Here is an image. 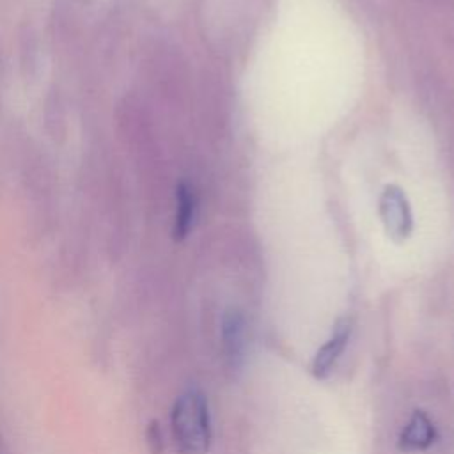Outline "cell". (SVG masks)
<instances>
[{"instance_id":"cell-1","label":"cell","mask_w":454,"mask_h":454,"mask_svg":"<svg viewBox=\"0 0 454 454\" xmlns=\"http://www.w3.org/2000/svg\"><path fill=\"white\" fill-rule=\"evenodd\" d=\"M170 426L179 454H207L211 445V417L206 395L190 387L172 406Z\"/></svg>"},{"instance_id":"cell-2","label":"cell","mask_w":454,"mask_h":454,"mask_svg":"<svg viewBox=\"0 0 454 454\" xmlns=\"http://www.w3.org/2000/svg\"><path fill=\"white\" fill-rule=\"evenodd\" d=\"M380 211H381L385 231L394 241L397 243L404 241L411 234L413 218H411L410 204L399 186L395 184L385 186L381 202H380Z\"/></svg>"},{"instance_id":"cell-3","label":"cell","mask_w":454,"mask_h":454,"mask_svg":"<svg viewBox=\"0 0 454 454\" xmlns=\"http://www.w3.org/2000/svg\"><path fill=\"white\" fill-rule=\"evenodd\" d=\"M351 332H353V323L349 317H340L335 323L330 337L323 342V346L316 351V355L312 358L310 372L314 374V378L323 380L333 371V367L337 365L339 358L342 356V353L349 342Z\"/></svg>"},{"instance_id":"cell-4","label":"cell","mask_w":454,"mask_h":454,"mask_svg":"<svg viewBox=\"0 0 454 454\" xmlns=\"http://www.w3.org/2000/svg\"><path fill=\"white\" fill-rule=\"evenodd\" d=\"M245 316L239 309H227L222 317V349L229 367L238 369L245 360L247 348V330H245Z\"/></svg>"},{"instance_id":"cell-5","label":"cell","mask_w":454,"mask_h":454,"mask_svg":"<svg viewBox=\"0 0 454 454\" xmlns=\"http://www.w3.org/2000/svg\"><path fill=\"white\" fill-rule=\"evenodd\" d=\"M438 438V431L429 415L415 410L399 436V449L404 452H420L429 449Z\"/></svg>"},{"instance_id":"cell-6","label":"cell","mask_w":454,"mask_h":454,"mask_svg":"<svg viewBox=\"0 0 454 454\" xmlns=\"http://www.w3.org/2000/svg\"><path fill=\"white\" fill-rule=\"evenodd\" d=\"M195 215V195L190 184L181 183L177 186V211H176V223H174V239L181 241L192 229Z\"/></svg>"},{"instance_id":"cell-7","label":"cell","mask_w":454,"mask_h":454,"mask_svg":"<svg viewBox=\"0 0 454 454\" xmlns=\"http://www.w3.org/2000/svg\"><path fill=\"white\" fill-rule=\"evenodd\" d=\"M145 438H147V447L151 454H161L163 452V434L160 429V424L156 420L149 422L147 431H145Z\"/></svg>"}]
</instances>
